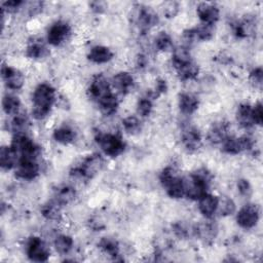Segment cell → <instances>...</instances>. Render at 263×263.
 I'll return each instance as SVG.
<instances>
[{"label":"cell","instance_id":"cell-1","mask_svg":"<svg viewBox=\"0 0 263 263\" xmlns=\"http://www.w3.org/2000/svg\"><path fill=\"white\" fill-rule=\"evenodd\" d=\"M57 101L54 87L46 82L39 83L32 93V116L36 120L46 118Z\"/></svg>","mask_w":263,"mask_h":263},{"label":"cell","instance_id":"cell-2","mask_svg":"<svg viewBox=\"0 0 263 263\" xmlns=\"http://www.w3.org/2000/svg\"><path fill=\"white\" fill-rule=\"evenodd\" d=\"M212 182L211 173L205 168H198L184 178L185 196L192 200H198L209 192Z\"/></svg>","mask_w":263,"mask_h":263},{"label":"cell","instance_id":"cell-3","mask_svg":"<svg viewBox=\"0 0 263 263\" xmlns=\"http://www.w3.org/2000/svg\"><path fill=\"white\" fill-rule=\"evenodd\" d=\"M159 181L162 187L165 189L166 194L174 199H181L185 197V183L184 178L180 177L174 167H164L160 175Z\"/></svg>","mask_w":263,"mask_h":263},{"label":"cell","instance_id":"cell-4","mask_svg":"<svg viewBox=\"0 0 263 263\" xmlns=\"http://www.w3.org/2000/svg\"><path fill=\"white\" fill-rule=\"evenodd\" d=\"M104 158L100 154L95 153L88 155L81 161L79 165L73 167L70 172V175L76 180L86 181L95 177L99 172H101L104 167Z\"/></svg>","mask_w":263,"mask_h":263},{"label":"cell","instance_id":"cell-5","mask_svg":"<svg viewBox=\"0 0 263 263\" xmlns=\"http://www.w3.org/2000/svg\"><path fill=\"white\" fill-rule=\"evenodd\" d=\"M95 140L103 153L110 157L119 156L125 149L124 141L117 134L99 132L96 135Z\"/></svg>","mask_w":263,"mask_h":263},{"label":"cell","instance_id":"cell-6","mask_svg":"<svg viewBox=\"0 0 263 263\" xmlns=\"http://www.w3.org/2000/svg\"><path fill=\"white\" fill-rule=\"evenodd\" d=\"M221 146L224 153L228 155H237L241 152L253 150L255 146V140L248 135L240 137H234L230 135L223 141Z\"/></svg>","mask_w":263,"mask_h":263},{"label":"cell","instance_id":"cell-7","mask_svg":"<svg viewBox=\"0 0 263 263\" xmlns=\"http://www.w3.org/2000/svg\"><path fill=\"white\" fill-rule=\"evenodd\" d=\"M26 254L31 261L45 262L50 256V250L42 238L32 236L27 241Z\"/></svg>","mask_w":263,"mask_h":263},{"label":"cell","instance_id":"cell-8","mask_svg":"<svg viewBox=\"0 0 263 263\" xmlns=\"http://www.w3.org/2000/svg\"><path fill=\"white\" fill-rule=\"evenodd\" d=\"M72 32L71 26L65 21H57L50 25L46 33L47 43L52 46H60L68 40Z\"/></svg>","mask_w":263,"mask_h":263},{"label":"cell","instance_id":"cell-9","mask_svg":"<svg viewBox=\"0 0 263 263\" xmlns=\"http://www.w3.org/2000/svg\"><path fill=\"white\" fill-rule=\"evenodd\" d=\"M260 219L259 206L255 203H247L236 214V223L243 229L254 228Z\"/></svg>","mask_w":263,"mask_h":263},{"label":"cell","instance_id":"cell-10","mask_svg":"<svg viewBox=\"0 0 263 263\" xmlns=\"http://www.w3.org/2000/svg\"><path fill=\"white\" fill-rule=\"evenodd\" d=\"M136 8L135 21L140 30L148 31L151 28L157 26L159 23V16L153 8L146 5H139Z\"/></svg>","mask_w":263,"mask_h":263},{"label":"cell","instance_id":"cell-11","mask_svg":"<svg viewBox=\"0 0 263 263\" xmlns=\"http://www.w3.org/2000/svg\"><path fill=\"white\" fill-rule=\"evenodd\" d=\"M181 142L188 152L197 151L202 144V137L199 129L191 124H185L181 130Z\"/></svg>","mask_w":263,"mask_h":263},{"label":"cell","instance_id":"cell-12","mask_svg":"<svg viewBox=\"0 0 263 263\" xmlns=\"http://www.w3.org/2000/svg\"><path fill=\"white\" fill-rule=\"evenodd\" d=\"M1 77L6 87L10 90H20L25 85V75L17 68L8 65H2Z\"/></svg>","mask_w":263,"mask_h":263},{"label":"cell","instance_id":"cell-13","mask_svg":"<svg viewBox=\"0 0 263 263\" xmlns=\"http://www.w3.org/2000/svg\"><path fill=\"white\" fill-rule=\"evenodd\" d=\"M40 173V165L38 160L20 158L14 167L15 177L24 181H32L38 177Z\"/></svg>","mask_w":263,"mask_h":263},{"label":"cell","instance_id":"cell-14","mask_svg":"<svg viewBox=\"0 0 263 263\" xmlns=\"http://www.w3.org/2000/svg\"><path fill=\"white\" fill-rule=\"evenodd\" d=\"M111 88L112 87L109 80L103 74H98L92 78L91 82L89 83L87 92L89 98L97 103L102 98L112 92Z\"/></svg>","mask_w":263,"mask_h":263},{"label":"cell","instance_id":"cell-15","mask_svg":"<svg viewBox=\"0 0 263 263\" xmlns=\"http://www.w3.org/2000/svg\"><path fill=\"white\" fill-rule=\"evenodd\" d=\"M196 14L201 24L214 26L220 18V9L214 3L202 2L196 7Z\"/></svg>","mask_w":263,"mask_h":263},{"label":"cell","instance_id":"cell-16","mask_svg":"<svg viewBox=\"0 0 263 263\" xmlns=\"http://www.w3.org/2000/svg\"><path fill=\"white\" fill-rule=\"evenodd\" d=\"M111 87L122 96L127 95L134 88L135 80L133 75L126 71L117 72L110 81Z\"/></svg>","mask_w":263,"mask_h":263},{"label":"cell","instance_id":"cell-17","mask_svg":"<svg viewBox=\"0 0 263 263\" xmlns=\"http://www.w3.org/2000/svg\"><path fill=\"white\" fill-rule=\"evenodd\" d=\"M217 233H218V226L214 221L211 220V218H209L208 221L197 223L192 227V234L204 241L214 239Z\"/></svg>","mask_w":263,"mask_h":263},{"label":"cell","instance_id":"cell-18","mask_svg":"<svg viewBox=\"0 0 263 263\" xmlns=\"http://www.w3.org/2000/svg\"><path fill=\"white\" fill-rule=\"evenodd\" d=\"M218 201V196L208 192L197 200V209L204 218L212 219V217L217 213Z\"/></svg>","mask_w":263,"mask_h":263},{"label":"cell","instance_id":"cell-19","mask_svg":"<svg viewBox=\"0 0 263 263\" xmlns=\"http://www.w3.org/2000/svg\"><path fill=\"white\" fill-rule=\"evenodd\" d=\"M199 106L198 98L192 92H182L178 98V107L182 114L191 115Z\"/></svg>","mask_w":263,"mask_h":263},{"label":"cell","instance_id":"cell-20","mask_svg":"<svg viewBox=\"0 0 263 263\" xmlns=\"http://www.w3.org/2000/svg\"><path fill=\"white\" fill-rule=\"evenodd\" d=\"M228 132H229V126L226 122H223V121L216 122L208 130L206 139L213 145L222 144L223 141L230 136Z\"/></svg>","mask_w":263,"mask_h":263},{"label":"cell","instance_id":"cell-21","mask_svg":"<svg viewBox=\"0 0 263 263\" xmlns=\"http://www.w3.org/2000/svg\"><path fill=\"white\" fill-rule=\"evenodd\" d=\"M114 57L113 51L104 45H95L92 46L88 53H87V59L93 63V64H106L110 62Z\"/></svg>","mask_w":263,"mask_h":263},{"label":"cell","instance_id":"cell-22","mask_svg":"<svg viewBox=\"0 0 263 263\" xmlns=\"http://www.w3.org/2000/svg\"><path fill=\"white\" fill-rule=\"evenodd\" d=\"M235 117L237 123L246 129L251 128L255 125L253 117V106L248 103H242L237 107Z\"/></svg>","mask_w":263,"mask_h":263},{"label":"cell","instance_id":"cell-23","mask_svg":"<svg viewBox=\"0 0 263 263\" xmlns=\"http://www.w3.org/2000/svg\"><path fill=\"white\" fill-rule=\"evenodd\" d=\"M18 154L16 151L10 146H2L0 149V165L3 170L9 171L14 168L18 162Z\"/></svg>","mask_w":263,"mask_h":263},{"label":"cell","instance_id":"cell-24","mask_svg":"<svg viewBox=\"0 0 263 263\" xmlns=\"http://www.w3.org/2000/svg\"><path fill=\"white\" fill-rule=\"evenodd\" d=\"M175 70L178 78L184 82L196 79L199 74V66L193 60L181 65Z\"/></svg>","mask_w":263,"mask_h":263},{"label":"cell","instance_id":"cell-25","mask_svg":"<svg viewBox=\"0 0 263 263\" xmlns=\"http://www.w3.org/2000/svg\"><path fill=\"white\" fill-rule=\"evenodd\" d=\"M49 54L47 46L39 39H33L29 41L26 47V55L33 60H42Z\"/></svg>","mask_w":263,"mask_h":263},{"label":"cell","instance_id":"cell-26","mask_svg":"<svg viewBox=\"0 0 263 263\" xmlns=\"http://www.w3.org/2000/svg\"><path fill=\"white\" fill-rule=\"evenodd\" d=\"M30 126V120L26 113L18 112L13 115L8 122V129L13 134H26Z\"/></svg>","mask_w":263,"mask_h":263},{"label":"cell","instance_id":"cell-27","mask_svg":"<svg viewBox=\"0 0 263 263\" xmlns=\"http://www.w3.org/2000/svg\"><path fill=\"white\" fill-rule=\"evenodd\" d=\"M97 104L102 114L110 116L116 113L119 106V101L115 93L110 92L109 95L102 98L99 102H97Z\"/></svg>","mask_w":263,"mask_h":263},{"label":"cell","instance_id":"cell-28","mask_svg":"<svg viewBox=\"0 0 263 263\" xmlns=\"http://www.w3.org/2000/svg\"><path fill=\"white\" fill-rule=\"evenodd\" d=\"M52 138L55 142L63 145H67L72 143L75 140L76 133L73 127H71L70 125L64 124V125H60L53 130Z\"/></svg>","mask_w":263,"mask_h":263},{"label":"cell","instance_id":"cell-29","mask_svg":"<svg viewBox=\"0 0 263 263\" xmlns=\"http://www.w3.org/2000/svg\"><path fill=\"white\" fill-rule=\"evenodd\" d=\"M191 53H190V49L188 46L186 45H180L177 46L173 49L172 51V66L174 69H177L178 67H180L181 65L191 61Z\"/></svg>","mask_w":263,"mask_h":263},{"label":"cell","instance_id":"cell-30","mask_svg":"<svg viewBox=\"0 0 263 263\" xmlns=\"http://www.w3.org/2000/svg\"><path fill=\"white\" fill-rule=\"evenodd\" d=\"M63 205L60 204L54 198L48 200L41 206L42 216L49 221H58L62 215Z\"/></svg>","mask_w":263,"mask_h":263},{"label":"cell","instance_id":"cell-31","mask_svg":"<svg viewBox=\"0 0 263 263\" xmlns=\"http://www.w3.org/2000/svg\"><path fill=\"white\" fill-rule=\"evenodd\" d=\"M21 100L18 97L12 95V93H6L2 99V109L5 114L13 116L17 114L21 109Z\"/></svg>","mask_w":263,"mask_h":263},{"label":"cell","instance_id":"cell-32","mask_svg":"<svg viewBox=\"0 0 263 263\" xmlns=\"http://www.w3.org/2000/svg\"><path fill=\"white\" fill-rule=\"evenodd\" d=\"M75 197H76L75 188L71 185H63L57 190L55 195H54L53 198L60 204H62L64 206V205H67V204L71 203L75 199Z\"/></svg>","mask_w":263,"mask_h":263},{"label":"cell","instance_id":"cell-33","mask_svg":"<svg viewBox=\"0 0 263 263\" xmlns=\"http://www.w3.org/2000/svg\"><path fill=\"white\" fill-rule=\"evenodd\" d=\"M99 249L109 257L115 258L119 255V243L115 238L112 237H103L100 239L99 243Z\"/></svg>","mask_w":263,"mask_h":263},{"label":"cell","instance_id":"cell-34","mask_svg":"<svg viewBox=\"0 0 263 263\" xmlns=\"http://www.w3.org/2000/svg\"><path fill=\"white\" fill-rule=\"evenodd\" d=\"M154 47L160 52L173 51L174 43L171 35L164 31L159 32L154 38Z\"/></svg>","mask_w":263,"mask_h":263},{"label":"cell","instance_id":"cell-35","mask_svg":"<svg viewBox=\"0 0 263 263\" xmlns=\"http://www.w3.org/2000/svg\"><path fill=\"white\" fill-rule=\"evenodd\" d=\"M53 247L59 254L66 255L73 249L74 240L72 236L68 234H60L54 238Z\"/></svg>","mask_w":263,"mask_h":263},{"label":"cell","instance_id":"cell-36","mask_svg":"<svg viewBox=\"0 0 263 263\" xmlns=\"http://www.w3.org/2000/svg\"><path fill=\"white\" fill-rule=\"evenodd\" d=\"M122 127L125 133L129 135H137L142 130V122L136 115H128L125 116L121 121Z\"/></svg>","mask_w":263,"mask_h":263},{"label":"cell","instance_id":"cell-37","mask_svg":"<svg viewBox=\"0 0 263 263\" xmlns=\"http://www.w3.org/2000/svg\"><path fill=\"white\" fill-rule=\"evenodd\" d=\"M195 41H208L214 36V26L199 24L198 26L192 28Z\"/></svg>","mask_w":263,"mask_h":263},{"label":"cell","instance_id":"cell-38","mask_svg":"<svg viewBox=\"0 0 263 263\" xmlns=\"http://www.w3.org/2000/svg\"><path fill=\"white\" fill-rule=\"evenodd\" d=\"M153 110V99L146 95L143 98L139 99L137 103V114L141 117H147L151 114Z\"/></svg>","mask_w":263,"mask_h":263},{"label":"cell","instance_id":"cell-39","mask_svg":"<svg viewBox=\"0 0 263 263\" xmlns=\"http://www.w3.org/2000/svg\"><path fill=\"white\" fill-rule=\"evenodd\" d=\"M235 210H236V204L232 198L228 196L219 197L217 212H219L222 216H230L235 212Z\"/></svg>","mask_w":263,"mask_h":263},{"label":"cell","instance_id":"cell-40","mask_svg":"<svg viewBox=\"0 0 263 263\" xmlns=\"http://www.w3.org/2000/svg\"><path fill=\"white\" fill-rule=\"evenodd\" d=\"M25 2L21 0H9L2 2V13L4 14H14L18 12L21 9H23Z\"/></svg>","mask_w":263,"mask_h":263},{"label":"cell","instance_id":"cell-41","mask_svg":"<svg viewBox=\"0 0 263 263\" xmlns=\"http://www.w3.org/2000/svg\"><path fill=\"white\" fill-rule=\"evenodd\" d=\"M172 229L174 234L179 238H186L190 235V233H192V227L188 226L186 223L182 221L173 224Z\"/></svg>","mask_w":263,"mask_h":263},{"label":"cell","instance_id":"cell-42","mask_svg":"<svg viewBox=\"0 0 263 263\" xmlns=\"http://www.w3.org/2000/svg\"><path fill=\"white\" fill-rule=\"evenodd\" d=\"M249 79H250V82L252 83V85L255 88L261 89L262 81H263V71H262V68L261 67H257V68L253 69L250 72Z\"/></svg>","mask_w":263,"mask_h":263},{"label":"cell","instance_id":"cell-43","mask_svg":"<svg viewBox=\"0 0 263 263\" xmlns=\"http://www.w3.org/2000/svg\"><path fill=\"white\" fill-rule=\"evenodd\" d=\"M236 188L238 193L243 197H250L253 193V188L251 183L247 179H238L236 182Z\"/></svg>","mask_w":263,"mask_h":263},{"label":"cell","instance_id":"cell-44","mask_svg":"<svg viewBox=\"0 0 263 263\" xmlns=\"http://www.w3.org/2000/svg\"><path fill=\"white\" fill-rule=\"evenodd\" d=\"M163 14L171 18V17H174L178 14L179 10H180V5L178 2H175V1H168V2H165L163 4Z\"/></svg>","mask_w":263,"mask_h":263},{"label":"cell","instance_id":"cell-45","mask_svg":"<svg viewBox=\"0 0 263 263\" xmlns=\"http://www.w3.org/2000/svg\"><path fill=\"white\" fill-rule=\"evenodd\" d=\"M26 7V11L30 16H34L39 14L43 9V3L40 1H33L25 3L24 5Z\"/></svg>","mask_w":263,"mask_h":263},{"label":"cell","instance_id":"cell-46","mask_svg":"<svg viewBox=\"0 0 263 263\" xmlns=\"http://www.w3.org/2000/svg\"><path fill=\"white\" fill-rule=\"evenodd\" d=\"M253 117L255 125H261L263 122V111H262V104L260 102L256 103L253 106Z\"/></svg>","mask_w":263,"mask_h":263},{"label":"cell","instance_id":"cell-47","mask_svg":"<svg viewBox=\"0 0 263 263\" xmlns=\"http://www.w3.org/2000/svg\"><path fill=\"white\" fill-rule=\"evenodd\" d=\"M108 4L104 1H92L89 3V7L90 9L95 12V13H102L106 10Z\"/></svg>","mask_w":263,"mask_h":263},{"label":"cell","instance_id":"cell-48","mask_svg":"<svg viewBox=\"0 0 263 263\" xmlns=\"http://www.w3.org/2000/svg\"><path fill=\"white\" fill-rule=\"evenodd\" d=\"M167 90V83L164 79L162 78H159L156 80V83H155V87L153 89V91L157 95V97L163 92H165Z\"/></svg>","mask_w":263,"mask_h":263}]
</instances>
